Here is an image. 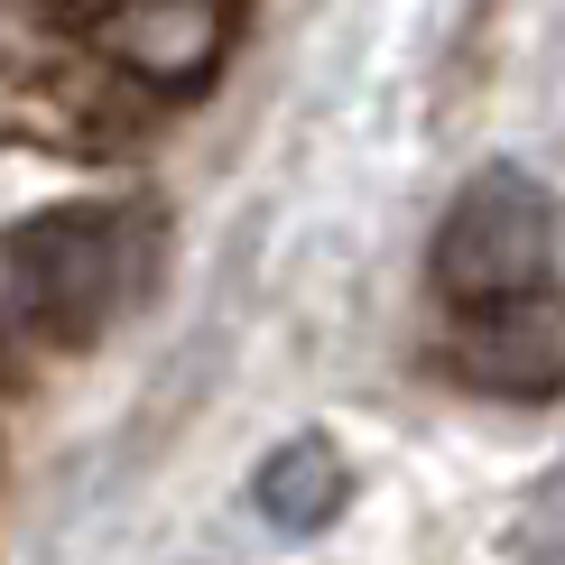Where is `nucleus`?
Masks as SVG:
<instances>
[{
  "instance_id": "obj_1",
  "label": "nucleus",
  "mask_w": 565,
  "mask_h": 565,
  "mask_svg": "<svg viewBox=\"0 0 565 565\" xmlns=\"http://www.w3.org/2000/svg\"><path fill=\"white\" fill-rule=\"evenodd\" d=\"M158 250H168V223H158L139 195L46 204V214L10 223L0 269H10V316H19V334L56 343V352L103 343L111 324L149 297Z\"/></svg>"
},
{
  "instance_id": "obj_2",
  "label": "nucleus",
  "mask_w": 565,
  "mask_h": 565,
  "mask_svg": "<svg viewBox=\"0 0 565 565\" xmlns=\"http://www.w3.org/2000/svg\"><path fill=\"white\" fill-rule=\"evenodd\" d=\"M565 260V214H556V185L491 158L455 185L427 250V278L445 306H482V297H520V288H556Z\"/></svg>"
},
{
  "instance_id": "obj_3",
  "label": "nucleus",
  "mask_w": 565,
  "mask_h": 565,
  "mask_svg": "<svg viewBox=\"0 0 565 565\" xmlns=\"http://www.w3.org/2000/svg\"><path fill=\"white\" fill-rule=\"evenodd\" d=\"M445 371L482 398H556L565 390V288H520V297H482L455 306L445 334Z\"/></svg>"
},
{
  "instance_id": "obj_4",
  "label": "nucleus",
  "mask_w": 565,
  "mask_h": 565,
  "mask_svg": "<svg viewBox=\"0 0 565 565\" xmlns=\"http://www.w3.org/2000/svg\"><path fill=\"white\" fill-rule=\"evenodd\" d=\"M93 46L158 93H204L232 56V0H103Z\"/></svg>"
},
{
  "instance_id": "obj_5",
  "label": "nucleus",
  "mask_w": 565,
  "mask_h": 565,
  "mask_svg": "<svg viewBox=\"0 0 565 565\" xmlns=\"http://www.w3.org/2000/svg\"><path fill=\"white\" fill-rule=\"evenodd\" d=\"M343 501H352V463H343V445L324 427L269 445V455L250 463V510H260V529H278V537H324L343 520Z\"/></svg>"
},
{
  "instance_id": "obj_6",
  "label": "nucleus",
  "mask_w": 565,
  "mask_h": 565,
  "mask_svg": "<svg viewBox=\"0 0 565 565\" xmlns=\"http://www.w3.org/2000/svg\"><path fill=\"white\" fill-rule=\"evenodd\" d=\"M510 556L520 565H565V463H547L520 491V520H510Z\"/></svg>"
}]
</instances>
